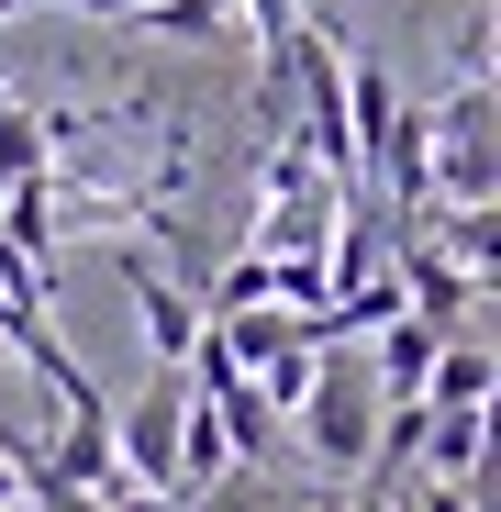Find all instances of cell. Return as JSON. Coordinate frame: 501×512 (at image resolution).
Returning a JSON list of instances; mask_svg holds the SVG:
<instances>
[{
	"label": "cell",
	"instance_id": "5bb4252c",
	"mask_svg": "<svg viewBox=\"0 0 501 512\" xmlns=\"http://www.w3.org/2000/svg\"><path fill=\"white\" fill-rule=\"evenodd\" d=\"M390 490H401V479H379V468H357V501H346V512H390Z\"/></svg>",
	"mask_w": 501,
	"mask_h": 512
},
{
	"label": "cell",
	"instance_id": "8992f818",
	"mask_svg": "<svg viewBox=\"0 0 501 512\" xmlns=\"http://www.w3.org/2000/svg\"><path fill=\"white\" fill-rule=\"evenodd\" d=\"M446 268H468V279H490V256H501V212L490 201H435V234H424Z\"/></svg>",
	"mask_w": 501,
	"mask_h": 512
},
{
	"label": "cell",
	"instance_id": "3957f363",
	"mask_svg": "<svg viewBox=\"0 0 501 512\" xmlns=\"http://www.w3.org/2000/svg\"><path fill=\"white\" fill-rule=\"evenodd\" d=\"M412 479H468V490H490V401H424Z\"/></svg>",
	"mask_w": 501,
	"mask_h": 512
},
{
	"label": "cell",
	"instance_id": "8fae6325",
	"mask_svg": "<svg viewBox=\"0 0 501 512\" xmlns=\"http://www.w3.org/2000/svg\"><path fill=\"white\" fill-rule=\"evenodd\" d=\"M134 23H145V34H179V45H212V34H223V12H212V0H145Z\"/></svg>",
	"mask_w": 501,
	"mask_h": 512
},
{
	"label": "cell",
	"instance_id": "277c9868",
	"mask_svg": "<svg viewBox=\"0 0 501 512\" xmlns=\"http://www.w3.org/2000/svg\"><path fill=\"white\" fill-rule=\"evenodd\" d=\"M123 290H134V323H145V357H156V368H179V357L201 346V301L167 279L145 245H123Z\"/></svg>",
	"mask_w": 501,
	"mask_h": 512
},
{
	"label": "cell",
	"instance_id": "6da1fadb",
	"mask_svg": "<svg viewBox=\"0 0 501 512\" xmlns=\"http://www.w3.org/2000/svg\"><path fill=\"white\" fill-rule=\"evenodd\" d=\"M290 423H301V446H312L334 479H357L368 446H379V390H368L357 368H334V346H323V368H312V390L290 401Z\"/></svg>",
	"mask_w": 501,
	"mask_h": 512
},
{
	"label": "cell",
	"instance_id": "ba28073f",
	"mask_svg": "<svg viewBox=\"0 0 501 512\" xmlns=\"http://www.w3.org/2000/svg\"><path fill=\"white\" fill-rule=\"evenodd\" d=\"M435 346H446V334H424V323H412V312H390L379 323V401H424V368H435Z\"/></svg>",
	"mask_w": 501,
	"mask_h": 512
},
{
	"label": "cell",
	"instance_id": "7a4b0ae2",
	"mask_svg": "<svg viewBox=\"0 0 501 512\" xmlns=\"http://www.w3.org/2000/svg\"><path fill=\"white\" fill-rule=\"evenodd\" d=\"M179 401H190V368H156L134 401H112V457H123V479L179 490V479H167V468H179Z\"/></svg>",
	"mask_w": 501,
	"mask_h": 512
},
{
	"label": "cell",
	"instance_id": "4fadbf2b",
	"mask_svg": "<svg viewBox=\"0 0 501 512\" xmlns=\"http://www.w3.org/2000/svg\"><path fill=\"white\" fill-rule=\"evenodd\" d=\"M412 490V512H490V490H468V479H401Z\"/></svg>",
	"mask_w": 501,
	"mask_h": 512
},
{
	"label": "cell",
	"instance_id": "9c48e42d",
	"mask_svg": "<svg viewBox=\"0 0 501 512\" xmlns=\"http://www.w3.org/2000/svg\"><path fill=\"white\" fill-rule=\"evenodd\" d=\"M34 167H45V123H34L23 101H0V190L34 179Z\"/></svg>",
	"mask_w": 501,
	"mask_h": 512
},
{
	"label": "cell",
	"instance_id": "52a82bcc",
	"mask_svg": "<svg viewBox=\"0 0 501 512\" xmlns=\"http://www.w3.org/2000/svg\"><path fill=\"white\" fill-rule=\"evenodd\" d=\"M501 390V357H490V334L468 323V334H446L435 346V368H424V401H490Z\"/></svg>",
	"mask_w": 501,
	"mask_h": 512
},
{
	"label": "cell",
	"instance_id": "7c38bea8",
	"mask_svg": "<svg viewBox=\"0 0 501 512\" xmlns=\"http://www.w3.org/2000/svg\"><path fill=\"white\" fill-rule=\"evenodd\" d=\"M234 23H257V45H290L312 23V0H234Z\"/></svg>",
	"mask_w": 501,
	"mask_h": 512
},
{
	"label": "cell",
	"instance_id": "30bf717a",
	"mask_svg": "<svg viewBox=\"0 0 501 512\" xmlns=\"http://www.w3.org/2000/svg\"><path fill=\"white\" fill-rule=\"evenodd\" d=\"M312 368H323V346H279V357H257V401L290 412V401L312 390Z\"/></svg>",
	"mask_w": 501,
	"mask_h": 512
},
{
	"label": "cell",
	"instance_id": "5b68a950",
	"mask_svg": "<svg viewBox=\"0 0 501 512\" xmlns=\"http://www.w3.org/2000/svg\"><path fill=\"white\" fill-rule=\"evenodd\" d=\"M390 123H401V78L379 56H346V145H357V179H368V156H379Z\"/></svg>",
	"mask_w": 501,
	"mask_h": 512
}]
</instances>
